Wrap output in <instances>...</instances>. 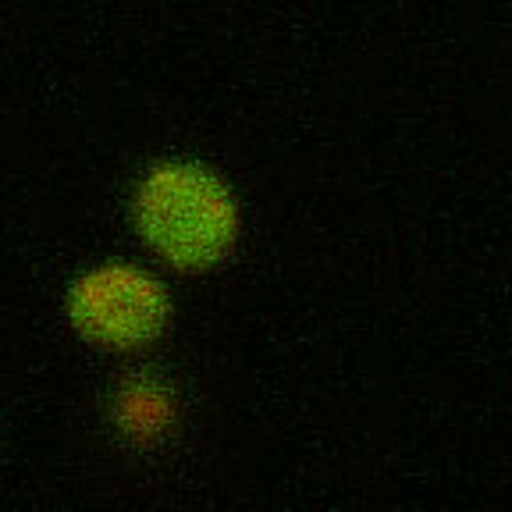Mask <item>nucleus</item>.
Returning a JSON list of instances; mask_svg holds the SVG:
<instances>
[{"label":"nucleus","instance_id":"nucleus-1","mask_svg":"<svg viewBox=\"0 0 512 512\" xmlns=\"http://www.w3.org/2000/svg\"><path fill=\"white\" fill-rule=\"evenodd\" d=\"M132 228L175 271H210L235 253L242 235L239 192L200 157L150 160L128 192Z\"/></svg>","mask_w":512,"mask_h":512},{"label":"nucleus","instance_id":"nucleus-2","mask_svg":"<svg viewBox=\"0 0 512 512\" xmlns=\"http://www.w3.org/2000/svg\"><path fill=\"white\" fill-rule=\"evenodd\" d=\"M168 288L153 271L128 260H100L68 281L64 313L86 345L100 352H143L171 324Z\"/></svg>","mask_w":512,"mask_h":512},{"label":"nucleus","instance_id":"nucleus-3","mask_svg":"<svg viewBox=\"0 0 512 512\" xmlns=\"http://www.w3.org/2000/svg\"><path fill=\"white\" fill-rule=\"evenodd\" d=\"M114 420H118V431L139 445L164 438L168 427L175 424V399H171L168 384H160L157 377H136V381L121 384Z\"/></svg>","mask_w":512,"mask_h":512}]
</instances>
